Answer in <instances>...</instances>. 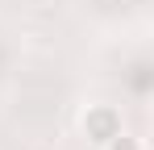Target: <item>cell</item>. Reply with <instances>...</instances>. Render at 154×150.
Instances as JSON below:
<instances>
[{"label":"cell","mask_w":154,"mask_h":150,"mask_svg":"<svg viewBox=\"0 0 154 150\" xmlns=\"http://www.w3.org/2000/svg\"><path fill=\"white\" fill-rule=\"evenodd\" d=\"M104 150H142V142H137V138H129L125 129H121V133H117V138H112Z\"/></svg>","instance_id":"obj_2"},{"label":"cell","mask_w":154,"mask_h":150,"mask_svg":"<svg viewBox=\"0 0 154 150\" xmlns=\"http://www.w3.org/2000/svg\"><path fill=\"white\" fill-rule=\"evenodd\" d=\"M79 125H83L88 142H96L100 150L108 146V142H112L121 129H125V125H121V113H117L112 104H92V108L83 113V121H79Z\"/></svg>","instance_id":"obj_1"}]
</instances>
